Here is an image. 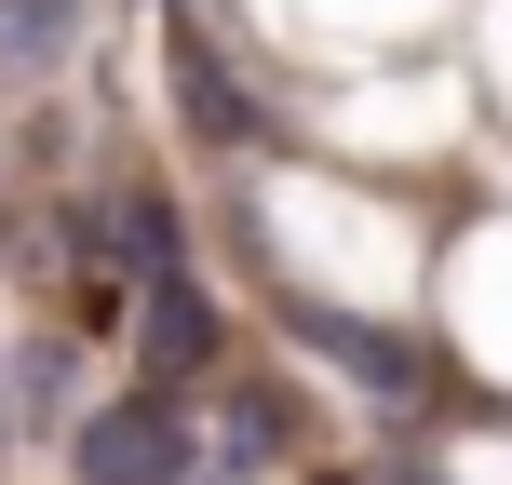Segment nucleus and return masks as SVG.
I'll return each mask as SVG.
<instances>
[{
	"mask_svg": "<svg viewBox=\"0 0 512 485\" xmlns=\"http://www.w3.org/2000/svg\"><path fill=\"white\" fill-rule=\"evenodd\" d=\"M176 459H189L176 405H122V418L81 432V485H176Z\"/></svg>",
	"mask_w": 512,
	"mask_h": 485,
	"instance_id": "nucleus-1",
	"label": "nucleus"
}]
</instances>
